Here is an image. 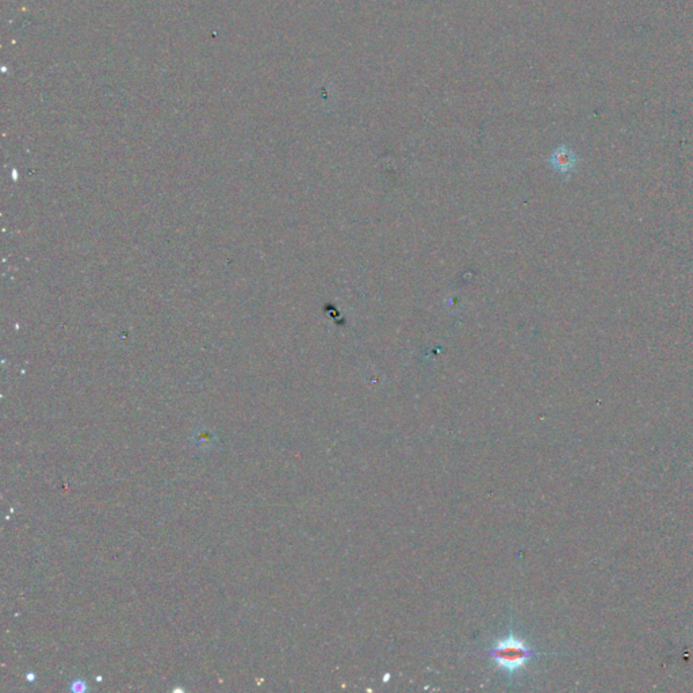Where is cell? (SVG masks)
I'll return each instance as SVG.
<instances>
[{
	"mask_svg": "<svg viewBox=\"0 0 693 693\" xmlns=\"http://www.w3.org/2000/svg\"><path fill=\"white\" fill-rule=\"evenodd\" d=\"M87 690V685L84 681H80V680H76L72 683V691L75 692H84Z\"/></svg>",
	"mask_w": 693,
	"mask_h": 693,
	"instance_id": "cell-3",
	"label": "cell"
},
{
	"mask_svg": "<svg viewBox=\"0 0 693 693\" xmlns=\"http://www.w3.org/2000/svg\"><path fill=\"white\" fill-rule=\"evenodd\" d=\"M576 162H577L576 155L573 153L572 149H569L566 146L558 148L554 153H553V156H551L553 167H554L555 169H558L559 172H562V174L570 172L576 167Z\"/></svg>",
	"mask_w": 693,
	"mask_h": 693,
	"instance_id": "cell-2",
	"label": "cell"
},
{
	"mask_svg": "<svg viewBox=\"0 0 693 693\" xmlns=\"http://www.w3.org/2000/svg\"><path fill=\"white\" fill-rule=\"evenodd\" d=\"M538 655V651H535L524 639L519 638L513 632L497 639L493 646L487 650V657L496 664V667L510 676L519 673L530 662V660Z\"/></svg>",
	"mask_w": 693,
	"mask_h": 693,
	"instance_id": "cell-1",
	"label": "cell"
}]
</instances>
